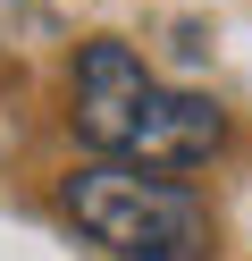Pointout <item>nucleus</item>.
<instances>
[{
    "mask_svg": "<svg viewBox=\"0 0 252 261\" xmlns=\"http://www.w3.org/2000/svg\"><path fill=\"white\" fill-rule=\"evenodd\" d=\"M76 135L118 169H193L218 152L227 118L210 93H177L126 51V42H84L76 51Z\"/></svg>",
    "mask_w": 252,
    "mask_h": 261,
    "instance_id": "f257e3e1",
    "label": "nucleus"
},
{
    "mask_svg": "<svg viewBox=\"0 0 252 261\" xmlns=\"http://www.w3.org/2000/svg\"><path fill=\"white\" fill-rule=\"evenodd\" d=\"M67 219L93 244H109L118 261H193L210 244V211L193 186L151 177V169H118V160H93L67 177Z\"/></svg>",
    "mask_w": 252,
    "mask_h": 261,
    "instance_id": "f03ea898",
    "label": "nucleus"
}]
</instances>
